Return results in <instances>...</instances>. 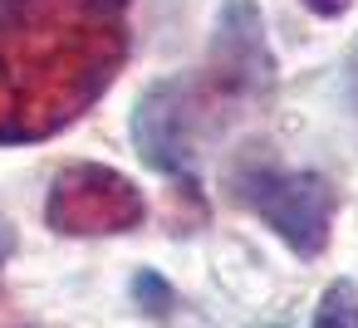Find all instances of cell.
<instances>
[{"label": "cell", "mask_w": 358, "mask_h": 328, "mask_svg": "<svg viewBox=\"0 0 358 328\" xmlns=\"http://www.w3.org/2000/svg\"><path fill=\"white\" fill-rule=\"evenodd\" d=\"M314 328H358V289H353L348 279H334V284L319 294Z\"/></svg>", "instance_id": "cell-5"}, {"label": "cell", "mask_w": 358, "mask_h": 328, "mask_svg": "<svg viewBox=\"0 0 358 328\" xmlns=\"http://www.w3.org/2000/svg\"><path fill=\"white\" fill-rule=\"evenodd\" d=\"M348 79H353V98H358V50H353V59H348Z\"/></svg>", "instance_id": "cell-8"}, {"label": "cell", "mask_w": 358, "mask_h": 328, "mask_svg": "<svg viewBox=\"0 0 358 328\" xmlns=\"http://www.w3.org/2000/svg\"><path fill=\"white\" fill-rule=\"evenodd\" d=\"M10 250H15V230L6 225V216H0V269H6V260H10Z\"/></svg>", "instance_id": "cell-7"}, {"label": "cell", "mask_w": 358, "mask_h": 328, "mask_svg": "<svg viewBox=\"0 0 358 328\" xmlns=\"http://www.w3.org/2000/svg\"><path fill=\"white\" fill-rule=\"evenodd\" d=\"M275 59L265 50V30L250 0H231L216 25V45L206 69L152 84L133 108V142L148 167L162 177L196 186L201 147L241 113L270 98Z\"/></svg>", "instance_id": "cell-2"}, {"label": "cell", "mask_w": 358, "mask_h": 328, "mask_svg": "<svg viewBox=\"0 0 358 328\" xmlns=\"http://www.w3.org/2000/svg\"><path fill=\"white\" fill-rule=\"evenodd\" d=\"M231 196L255 211L299 260L324 255L334 216H338V186L319 172H294L265 157H241L231 167Z\"/></svg>", "instance_id": "cell-3"}, {"label": "cell", "mask_w": 358, "mask_h": 328, "mask_svg": "<svg viewBox=\"0 0 358 328\" xmlns=\"http://www.w3.org/2000/svg\"><path fill=\"white\" fill-rule=\"evenodd\" d=\"M128 59V0H0V147L84 118Z\"/></svg>", "instance_id": "cell-1"}, {"label": "cell", "mask_w": 358, "mask_h": 328, "mask_svg": "<svg viewBox=\"0 0 358 328\" xmlns=\"http://www.w3.org/2000/svg\"><path fill=\"white\" fill-rule=\"evenodd\" d=\"M304 6H309L314 15H343V10L353 6V0H304Z\"/></svg>", "instance_id": "cell-6"}, {"label": "cell", "mask_w": 358, "mask_h": 328, "mask_svg": "<svg viewBox=\"0 0 358 328\" xmlns=\"http://www.w3.org/2000/svg\"><path fill=\"white\" fill-rule=\"evenodd\" d=\"M148 216L143 191L99 162H74L55 177L50 201H45V221L59 235H123Z\"/></svg>", "instance_id": "cell-4"}]
</instances>
